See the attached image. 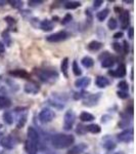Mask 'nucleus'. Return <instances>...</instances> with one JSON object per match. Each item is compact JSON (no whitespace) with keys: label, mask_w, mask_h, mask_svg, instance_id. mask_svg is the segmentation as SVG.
<instances>
[{"label":"nucleus","mask_w":136,"mask_h":154,"mask_svg":"<svg viewBox=\"0 0 136 154\" xmlns=\"http://www.w3.org/2000/svg\"><path fill=\"white\" fill-rule=\"evenodd\" d=\"M75 138L72 135H64V134H57L54 135L51 139L52 146L56 149H65L68 148L74 144Z\"/></svg>","instance_id":"nucleus-1"},{"label":"nucleus","mask_w":136,"mask_h":154,"mask_svg":"<svg viewBox=\"0 0 136 154\" xmlns=\"http://www.w3.org/2000/svg\"><path fill=\"white\" fill-rule=\"evenodd\" d=\"M81 6V2L79 1H69V2H65V7L67 9H76L78 7Z\"/></svg>","instance_id":"nucleus-24"},{"label":"nucleus","mask_w":136,"mask_h":154,"mask_svg":"<svg viewBox=\"0 0 136 154\" xmlns=\"http://www.w3.org/2000/svg\"><path fill=\"white\" fill-rule=\"evenodd\" d=\"M38 76L40 77L42 81H49L50 79H55L57 78V73L51 70H40L37 72Z\"/></svg>","instance_id":"nucleus-5"},{"label":"nucleus","mask_w":136,"mask_h":154,"mask_svg":"<svg viewBox=\"0 0 136 154\" xmlns=\"http://www.w3.org/2000/svg\"><path fill=\"white\" fill-rule=\"evenodd\" d=\"M102 146H104V148L107 149V150H112V149L116 148V144H115L114 142L112 141V140H110V141H107V142H104Z\"/></svg>","instance_id":"nucleus-31"},{"label":"nucleus","mask_w":136,"mask_h":154,"mask_svg":"<svg viewBox=\"0 0 136 154\" xmlns=\"http://www.w3.org/2000/svg\"><path fill=\"white\" fill-rule=\"evenodd\" d=\"M129 117L128 116H125V115H122V119L120 120V122H119V126L122 127V129H124V127H127L128 124H129Z\"/></svg>","instance_id":"nucleus-29"},{"label":"nucleus","mask_w":136,"mask_h":154,"mask_svg":"<svg viewBox=\"0 0 136 154\" xmlns=\"http://www.w3.org/2000/svg\"><path fill=\"white\" fill-rule=\"evenodd\" d=\"M118 87L121 89L122 92H126V91H128V89H129V85H128L127 82L125 81V80H122V81L119 82Z\"/></svg>","instance_id":"nucleus-32"},{"label":"nucleus","mask_w":136,"mask_h":154,"mask_svg":"<svg viewBox=\"0 0 136 154\" xmlns=\"http://www.w3.org/2000/svg\"><path fill=\"white\" fill-rule=\"evenodd\" d=\"M83 97H86V94H85V92H76V94H75V96H74V98L76 99V100H79V99L83 98Z\"/></svg>","instance_id":"nucleus-40"},{"label":"nucleus","mask_w":136,"mask_h":154,"mask_svg":"<svg viewBox=\"0 0 136 154\" xmlns=\"http://www.w3.org/2000/svg\"><path fill=\"white\" fill-rule=\"evenodd\" d=\"M109 13H110V10L107 8H105V9H104V10L97 13V15H96V18L98 19V21L102 22V21H104L105 19H107V16H109Z\"/></svg>","instance_id":"nucleus-27"},{"label":"nucleus","mask_w":136,"mask_h":154,"mask_svg":"<svg viewBox=\"0 0 136 154\" xmlns=\"http://www.w3.org/2000/svg\"><path fill=\"white\" fill-rule=\"evenodd\" d=\"M72 20H73V16H72L71 13H67V15L65 16V18L62 19V25H67V24H69Z\"/></svg>","instance_id":"nucleus-34"},{"label":"nucleus","mask_w":136,"mask_h":154,"mask_svg":"<svg viewBox=\"0 0 136 154\" xmlns=\"http://www.w3.org/2000/svg\"><path fill=\"white\" fill-rule=\"evenodd\" d=\"M39 89H40L39 86L36 83H34V82H30V83H27L25 85V92H28V94H35L39 92Z\"/></svg>","instance_id":"nucleus-15"},{"label":"nucleus","mask_w":136,"mask_h":154,"mask_svg":"<svg viewBox=\"0 0 136 154\" xmlns=\"http://www.w3.org/2000/svg\"><path fill=\"white\" fill-rule=\"evenodd\" d=\"M28 140H30V141H33V142H36V143H38L39 142V139H40V137H39V134L38 132L36 131V129H34V127L30 126L29 129H28Z\"/></svg>","instance_id":"nucleus-13"},{"label":"nucleus","mask_w":136,"mask_h":154,"mask_svg":"<svg viewBox=\"0 0 136 154\" xmlns=\"http://www.w3.org/2000/svg\"><path fill=\"white\" fill-rule=\"evenodd\" d=\"M81 63L85 68H91L93 65H94V61H93V59L90 58V57H88V56L84 57V58L82 59Z\"/></svg>","instance_id":"nucleus-20"},{"label":"nucleus","mask_w":136,"mask_h":154,"mask_svg":"<svg viewBox=\"0 0 136 154\" xmlns=\"http://www.w3.org/2000/svg\"><path fill=\"white\" fill-rule=\"evenodd\" d=\"M68 68H69V59L65 58L62 62V65H60V69H62V72L65 75V77H68Z\"/></svg>","instance_id":"nucleus-23"},{"label":"nucleus","mask_w":136,"mask_h":154,"mask_svg":"<svg viewBox=\"0 0 136 154\" xmlns=\"http://www.w3.org/2000/svg\"><path fill=\"white\" fill-rule=\"evenodd\" d=\"M117 154H120V153H117Z\"/></svg>","instance_id":"nucleus-51"},{"label":"nucleus","mask_w":136,"mask_h":154,"mask_svg":"<svg viewBox=\"0 0 136 154\" xmlns=\"http://www.w3.org/2000/svg\"><path fill=\"white\" fill-rule=\"evenodd\" d=\"M9 3L11 4V6L12 7H15V8H20V7H22L23 6V2L22 1H8Z\"/></svg>","instance_id":"nucleus-35"},{"label":"nucleus","mask_w":136,"mask_h":154,"mask_svg":"<svg viewBox=\"0 0 136 154\" xmlns=\"http://www.w3.org/2000/svg\"><path fill=\"white\" fill-rule=\"evenodd\" d=\"M124 53L125 54L129 53V44L127 41H124Z\"/></svg>","instance_id":"nucleus-44"},{"label":"nucleus","mask_w":136,"mask_h":154,"mask_svg":"<svg viewBox=\"0 0 136 154\" xmlns=\"http://www.w3.org/2000/svg\"><path fill=\"white\" fill-rule=\"evenodd\" d=\"M95 83L98 87H105L110 84V80L104 76H98L95 80Z\"/></svg>","instance_id":"nucleus-16"},{"label":"nucleus","mask_w":136,"mask_h":154,"mask_svg":"<svg viewBox=\"0 0 136 154\" xmlns=\"http://www.w3.org/2000/svg\"><path fill=\"white\" fill-rule=\"evenodd\" d=\"M117 26H118V24H117V21L115 20V19H110V21L107 22V27H109V29L111 30H114L117 28Z\"/></svg>","instance_id":"nucleus-33"},{"label":"nucleus","mask_w":136,"mask_h":154,"mask_svg":"<svg viewBox=\"0 0 136 154\" xmlns=\"http://www.w3.org/2000/svg\"><path fill=\"white\" fill-rule=\"evenodd\" d=\"M40 27L43 31H51L53 29V23L49 20H44L42 21Z\"/></svg>","instance_id":"nucleus-19"},{"label":"nucleus","mask_w":136,"mask_h":154,"mask_svg":"<svg viewBox=\"0 0 136 154\" xmlns=\"http://www.w3.org/2000/svg\"><path fill=\"white\" fill-rule=\"evenodd\" d=\"M117 94H118V97L120 99H127L129 97V94H127L126 92H122V91H119L118 92H117Z\"/></svg>","instance_id":"nucleus-38"},{"label":"nucleus","mask_w":136,"mask_h":154,"mask_svg":"<svg viewBox=\"0 0 136 154\" xmlns=\"http://www.w3.org/2000/svg\"><path fill=\"white\" fill-rule=\"evenodd\" d=\"M121 37H123V32H117L114 34V38H116V39H119V38H121Z\"/></svg>","instance_id":"nucleus-45"},{"label":"nucleus","mask_w":136,"mask_h":154,"mask_svg":"<svg viewBox=\"0 0 136 154\" xmlns=\"http://www.w3.org/2000/svg\"><path fill=\"white\" fill-rule=\"evenodd\" d=\"M102 3H104V1H102V0H95V1L93 2V6H94L95 8H98L99 6H101Z\"/></svg>","instance_id":"nucleus-42"},{"label":"nucleus","mask_w":136,"mask_h":154,"mask_svg":"<svg viewBox=\"0 0 136 154\" xmlns=\"http://www.w3.org/2000/svg\"><path fill=\"white\" fill-rule=\"evenodd\" d=\"M25 148H26V151L29 154H36L37 151H38V143L30 141V140H27Z\"/></svg>","instance_id":"nucleus-10"},{"label":"nucleus","mask_w":136,"mask_h":154,"mask_svg":"<svg viewBox=\"0 0 136 154\" xmlns=\"http://www.w3.org/2000/svg\"><path fill=\"white\" fill-rule=\"evenodd\" d=\"M11 105V102L8 98L0 96V108H8Z\"/></svg>","instance_id":"nucleus-25"},{"label":"nucleus","mask_w":136,"mask_h":154,"mask_svg":"<svg viewBox=\"0 0 136 154\" xmlns=\"http://www.w3.org/2000/svg\"><path fill=\"white\" fill-rule=\"evenodd\" d=\"M85 132H86V126H83V125H79L78 129H77V132L80 135L84 134Z\"/></svg>","instance_id":"nucleus-41"},{"label":"nucleus","mask_w":136,"mask_h":154,"mask_svg":"<svg viewBox=\"0 0 136 154\" xmlns=\"http://www.w3.org/2000/svg\"><path fill=\"white\" fill-rule=\"evenodd\" d=\"M1 136H2V132H0V138H1Z\"/></svg>","instance_id":"nucleus-49"},{"label":"nucleus","mask_w":136,"mask_h":154,"mask_svg":"<svg viewBox=\"0 0 136 154\" xmlns=\"http://www.w3.org/2000/svg\"><path fill=\"white\" fill-rule=\"evenodd\" d=\"M120 23H121V27L123 29H127L129 23H130V15H129L128 10H123L120 13Z\"/></svg>","instance_id":"nucleus-9"},{"label":"nucleus","mask_w":136,"mask_h":154,"mask_svg":"<svg viewBox=\"0 0 136 154\" xmlns=\"http://www.w3.org/2000/svg\"><path fill=\"white\" fill-rule=\"evenodd\" d=\"M86 149H87V145L82 143V144H79V145L74 146L73 148L70 149V150L68 151V154H82Z\"/></svg>","instance_id":"nucleus-12"},{"label":"nucleus","mask_w":136,"mask_h":154,"mask_svg":"<svg viewBox=\"0 0 136 154\" xmlns=\"http://www.w3.org/2000/svg\"><path fill=\"white\" fill-rule=\"evenodd\" d=\"M68 37H69V34L65 31H60V32H56L49 35V36L46 37V40L48 42H60L62 41V40H65Z\"/></svg>","instance_id":"nucleus-4"},{"label":"nucleus","mask_w":136,"mask_h":154,"mask_svg":"<svg viewBox=\"0 0 136 154\" xmlns=\"http://www.w3.org/2000/svg\"><path fill=\"white\" fill-rule=\"evenodd\" d=\"M5 21H6V23H7L9 26L15 25V20L13 18H11V16H6V18H5Z\"/></svg>","instance_id":"nucleus-39"},{"label":"nucleus","mask_w":136,"mask_h":154,"mask_svg":"<svg viewBox=\"0 0 136 154\" xmlns=\"http://www.w3.org/2000/svg\"><path fill=\"white\" fill-rule=\"evenodd\" d=\"M9 74L13 75V76H16V77L30 78V74L26 70H13V71H10V72H9Z\"/></svg>","instance_id":"nucleus-17"},{"label":"nucleus","mask_w":136,"mask_h":154,"mask_svg":"<svg viewBox=\"0 0 136 154\" xmlns=\"http://www.w3.org/2000/svg\"><path fill=\"white\" fill-rule=\"evenodd\" d=\"M91 79L89 77H82L79 78L75 81V86L78 87V89H83V87H86L90 84Z\"/></svg>","instance_id":"nucleus-14"},{"label":"nucleus","mask_w":136,"mask_h":154,"mask_svg":"<svg viewBox=\"0 0 136 154\" xmlns=\"http://www.w3.org/2000/svg\"><path fill=\"white\" fill-rule=\"evenodd\" d=\"M112 48H114L115 51H117L118 54H120L122 51V45L120 43H118V42H115V43H112Z\"/></svg>","instance_id":"nucleus-36"},{"label":"nucleus","mask_w":136,"mask_h":154,"mask_svg":"<svg viewBox=\"0 0 136 154\" xmlns=\"http://www.w3.org/2000/svg\"><path fill=\"white\" fill-rule=\"evenodd\" d=\"M87 47L89 51H97L102 47V43L99 41H96V40H93V41H91L90 43L88 44Z\"/></svg>","instance_id":"nucleus-18"},{"label":"nucleus","mask_w":136,"mask_h":154,"mask_svg":"<svg viewBox=\"0 0 136 154\" xmlns=\"http://www.w3.org/2000/svg\"><path fill=\"white\" fill-rule=\"evenodd\" d=\"M80 119H81V121H83V122H89V121L94 120V116L88 112H82L80 114Z\"/></svg>","instance_id":"nucleus-21"},{"label":"nucleus","mask_w":136,"mask_h":154,"mask_svg":"<svg viewBox=\"0 0 136 154\" xmlns=\"http://www.w3.org/2000/svg\"><path fill=\"white\" fill-rule=\"evenodd\" d=\"M107 57H110V54H109V53H107V51H105V53H104L101 54V56H99V60H104V59H107Z\"/></svg>","instance_id":"nucleus-46"},{"label":"nucleus","mask_w":136,"mask_h":154,"mask_svg":"<svg viewBox=\"0 0 136 154\" xmlns=\"http://www.w3.org/2000/svg\"><path fill=\"white\" fill-rule=\"evenodd\" d=\"M86 132L91 134H98L100 132V126L98 124H89L88 126H86Z\"/></svg>","instance_id":"nucleus-26"},{"label":"nucleus","mask_w":136,"mask_h":154,"mask_svg":"<svg viewBox=\"0 0 136 154\" xmlns=\"http://www.w3.org/2000/svg\"><path fill=\"white\" fill-rule=\"evenodd\" d=\"M100 98V94H89V96L86 97V99L83 101V104L85 106H88V107H91V106H94L97 104L98 100Z\"/></svg>","instance_id":"nucleus-7"},{"label":"nucleus","mask_w":136,"mask_h":154,"mask_svg":"<svg viewBox=\"0 0 136 154\" xmlns=\"http://www.w3.org/2000/svg\"><path fill=\"white\" fill-rule=\"evenodd\" d=\"M115 64V61L114 59L112 58V57H107V59H104V60L101 61V67L104 68H111L114 66Z\"/></svg>","instance_id":"nucleus-22"},{"label":"nucleus","mask_w":136,"mask_h":154,"mask_svg":"<svg viewBox=\"0 0 136 154\" xmlns=\"http://www.w3.org/2000/svg\"><path fill=\"white\" fill-rule=\"evenodd\" d=\"M73 72H74V74L76 75V76H80L82 74V71L76 61L73 62Z\"/></svg>","instance_id":"nucleus-30"},{"label":"nucleus","mask_w":136,"mask_h":154,"mask_svg":"<svg viewBox=\"0 0 136 154\" xmlns=\"http://www.w3.org/2000/svg\"><path fill=\"white\" fill-rule=\"evenodd\" d=\"M55 117V114L51 109L49 108H44L42 109L39 113V119L42 123H48L51 122Z\"/></svg>","instance_id":"nucleus-3"},{"label":"nucleus","mask_w":136,"mask_h":154,"mask_svg":"<svg viewBox=\"0 0 136 154\" xmlns=\"http://www.w3.org/2000/svg\"><path fill=\"white\" fill-rule=\"evenodd\" d=\"M3 119H4V121H5V123H7V124H12L13 123L12 115H11L10 112H7V111L3 113Z\"/></svg>","instance_id":"nucleus-28"},{"label":"nucleus","mask_w":136,"mask_h":154,"mask_svg":"<svg viewBox=\"0 0 136 154\" xmlns=\"http://www.w3.org/2000/svg\"><path fill=\"white\" fill-rule=\"evenodd\" d=\"M118 140L120 142H123V143H128V142L132 141L133 139V129H126V131L122 132L121 134L118 135Z\"/></svg>","instance_id":"nucleus-6"},{"label":"nucleus","mask_w":136,"mask_h":154,"mask_svg":"<svg viewBox=\"0 0 136 154\" xmlns=\"http://www.w3.org/2000/svg\"><path fill=\"white\" fill-rule=\"evenodd\" d=\"M42 3H43L42 0H30L29 1L30 6H37V5H40Z\"/></svg>","instance_id":"nucleus-37"},{"label":"nucleus","mask_w":136,"mask_h":154,"mask_svg":"<svg viewBox=\"0 0 136 154\" xmlns=\"http://www.w3.org/2000/svg\"><path fill=\"white\" fill-rule=\"evenodd\" d=\"M6 2L5 1H0V6H2V5H4V4H5Z\"/></svg>","instance_id":"nucleus-48"},{"label":"nucleus","mask_w":136,"mask_h":154,"mask_svg":"<svg viewBox=\"0 0 136 154\" xmlns=\"http://www.w3.org/2000/svg\"><path fill=\"white\" fill-rule=\"evenodd\" d=\"M2 126V124H1V123H0V127H1Z\"/></svg>","instance_id":"nucleus-50"},{"label":"nucleus","mask_w":136,"mask_h":154,"mask_svg":"<svg viewBox=\"0 0 136 154\" xmlns=\"http://www.w3.org/2000/svg\"><path fill=\"white\" fill-rule=\"evenodd\" d=\"M133 36H134V28L131 27V28H129V30H128V37L132 39Z\"/></svg>","instance_id":"nucleus-43"},{"label":"nucleus","mask_w":136,"mask_h":154,"mask_svg":"<svg viewBox=\"0 0 136 154\" xmlns=\"http://www.w3.org/2000/svg\"><path fill=\"white\" fill-rule=\"evenodd\" d=\"M0 144L3 148L5 149H12L15 147V141L12 137L10 136H6V137H3L0 141Z\"/></svg>","instance_id":"nucleus-8"},{"label":"nucleus","mask_w":136,"mask_h":154,"mask_svg":"<svg viewBox=\"0 0 136 154\" xmlns=\"http://www.w3.org/2000/svg\"><path fill=\"white\" fill-rule=\"evenodd\" d=\"M110 74L112 75V76H116V77H124L127 73L126 71V66L124 64H120L119 67L117 68V70L115 71H110Z\"/></svg>","instance_id":"nucleus-11"},{"label":"nucleus","mask_w":136,"mask_h":154,"mask_svg":"<svg viewBox=\"0 0 136 154\" xmlns=\"http://www.w3.org/2000/svg\"><path fill=\"white\" fill-rule=\"evenodd\" d=\"M4 51H5V46H4L3 43H1V42H0V56L4 53Z\"/></svg>","instance_id":"nucleus-47"},{"label":"nucleus","mask_w":136,"mask_h":154,"mask_svg":"<svg viewBox=\"0 0 136 154\" xmlns=\"http://www.w3.org/2000/svg\"><path fill=\"white\" fill-rule=\"evenodd\" d=\"M76 119V115L73 110H68L65 114L64 117V129L65 131H71L73 125L75 123Z\"/></svg>","instance_id":"nucleus-2"}]
</instances>
